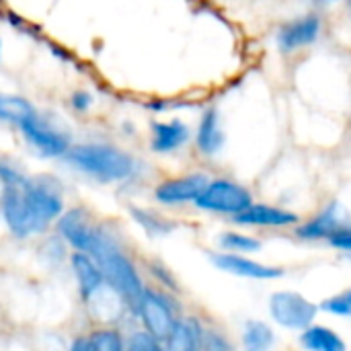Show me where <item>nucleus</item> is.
Listing matches in <instances>:
<instances>
[{"instance_id": "12", "label": "nucleus", "mask_w": 351, "mask_h": 351, "mask_svg": "<svg viewBox=\"0 0 351 351\" xmlns=\"http://www.w3.org/2000/svg\"><path fill=\"white\" fill-rule=\"evenodd\" d=\"M346 228H350V222L343 216L341 208L337 204H333L331 208H327L325 212H321L313 220L300 224L296 234L300 239H311V241H315V239H329L331 241L335 234H339Z\"/></svg>"}, {"instance_id": "24", "label": "nucleus", "mask_w": 351, "mask_h": 351, "mask_svg": "<svg viewBox=\"0 0 351 351\" xmlns=\"http://www.w3.org/2000/svg\"><path fill=\"white\" fill-rule=\"evenodd\" d=\"M132 214H134L136 222L142 224L150 234H165V232H169V230L173 228L165 218H160V216H156V214H152V212H146V210H132Z\"/></svg>"}, {"instance_id": "25", "label": "nucleus", "mask_w": 351, "mask_h": 351, "mask_svg": "<svg viewBox=\"0 0 351 351\" xmlns=\"http://www.w3.org/2000/svg\"><path fill=\"white\" fill-rule=\"evenodd\" d=\"M125 351H165L160 346V339H156L154 335H150L148 331H136L128 346Z\"/></svg>"}, {"instance_id": "4", "label": "nucleus", "mask_w": 351, "mask_h": 351, "mask_svg": "<svg viewBox=\"0 0 351 351\" xmlns=\"http://www.w3.org/2000/svg\"><path fill=\"white\" fill-rule=\"evenodd\" d=\"M195 206L206 212H220V214H241L249 206H253V195L241 183L230 179H216L210 181L204 193L195 199Z\"/></svg>"}, {"instance_id": "7", "label": "nucleus", "mask_w": 351, "mask_h": 351, "mask_svg": "<svg viewBox=\"0 0 351 351\" xmlns=\"http://www.w3.org/2000/svg\"><path fill=\"white\" fill-rule=\"evenodd\" d=\"M19 128H21L25 140L41 156H66V152L72 148L70 138L64 132H60L58 128H53L51 123H47L37 113H33L29 119H25Z\"/></svg>"}, {"instance_id": "6", "label": "nucleus", "mask_w": 351, "mask_h": 351, "mask_svg": "<svg viewBox=\"0 0 351 351\" xmlns=\"http://www.w3.org/2000/svg\"><path fill=\"white\" fill-rule=\"evenodd\" d=\"M138 313L144 323V331H148L150 335H154L160 341H167V337L173 333V329L179 321L169 298L156 290H144Z\"/></svg>"}, {"instance_id": "3", "label": "nucleus", "mask_w": 351, "mask_h": 351, "mask_svg": "<svg viewBox=\"0 0 351 351\" xmlns=\"http://www.w3.org/2000/svg\"><path fill=\"white\" fill-rule=\"evenodd\" d=\"M66 162L99 181H123L134 175L136 160L109 144H80L66 152Z\"/></svg>"}, {"instance_id": "22", "label": "nucleus", "mask_w": 351, "mask_h": 351, "mask_svg": "<svg viewBox=\"0 0 351 351\" xmlns=\"http://www.w3.org/2000/svg\"><path fill=\"white\" fill-rule=\"evenodd\" d=\"M220 245L224 249H228L230 253H253V251H259L261 249V243L253 237H247V234H239V232H226L222 234L220 239Z\"/></svg>"}, {"instance_id": "30", "label": "nucleus", "mask_w": 351, "mask_h": 351, "mask_svg": "<svg viewBox=\"0 0 351 351\" xmlns=\"http://www.w3.org/2000/svg\"><path fill=\"white\" fill-rule=\"evenodd\" d=\"M319 2H335V0H319Z\"/></svg>"}, {"instance_id": "1", "label": "nucleus", "mask_w": 351, "mask_h": 351, "mask_svg": "<svg viewBox=\"0 0 351 351\" xmlns=\"http://www.w3.org/2000/svg\"><path fill=\"white\" fill-rule=\"evenodd\" d=\"M0 183L2 218L19 239L43 232L64 212L60 187L49 177L27 179L14 167L0 162Z\"/></svg>"}, {"instance_id": "27", "label": "nucleus", "mask_w": 351, "mask_h": 351, "mask_svg": "<svg viewBox=\"0 0 351 351\" xmlns=\"http://www.w3.org/2000/svg\"><path fill=\"white\" fill-rule=\"evenodd\" d=\"M331 245L337 247V249H343V251H351V226L346 228V230H341L339 234H335L331 239Z\"/></svg>"}, {"instance_id": "14", "label": "nucleus", "mask_w": 351, "mask_h": 351, "mask_svg": "<svg viewBox=\"0 0 351 351\" xmlns=\"http://www.w3.org/2000/svg\"><path fill=\"white\" fill-rule=\"evenodd\" d=\"M72 269H74V276L78 282V292L84 300H88L93 294H97L101 290L105 278H103L101 267L97 265V261L90 255L76 251L72 255Z\"/></svg>"}, {"instance_id": "9", "label": "nucleus", "mask_w": 351, "mask_h": 351, "mask_svg": "<svg viewBox=\"0 0 351 351\" xmlns=\"http://www.w3.org/2000/svg\"><path fill=\"white\" fill-rule=\"evenodd\" d=\"M99 228L101 226L90 222L86 210H80V208L68 210L58 220V230H60L62 239L68 245H72L78 253H88L90 251Z\"/></svg>"}, {"instance_id": "10", "label": "nucleus", "mask_w": 351, "mask_h": 351, "mask_svg": "<svg viewBox=\"0 0 351 351\" xmlns=\"http://www.w3.org/2000/svg\"><path fill=\"white\" fill-rule=\"evenodd\" d=\"M210 179L204 173H193V175H183V177H175V179H167L162 181L156 189H154V197L160 204H185V202H195L204 189L208 187Z\"/></svg>"}, {"instance_id": "29", "label": "nucleus", "mask_w": 351, "mask_h": 351, "mask_svg": "<svg viewBox=\"0 0 351 351\" xmlns=\"http://www.w3.org/2000/svg\"><path fill=\"white\" fill-rule=\"evenodd\" d=\"M70 351H93L90 343H88V337H86V339H76V341L72 343Z\"/></svg>"}, {"instance_id": "2", "label": "nucleus", "mask_w": 351, "mask_h": 351, "mask_svg": "<svg viewBox=\"0 0 351 351\" xmlns=\"http://www.w3.org/2000/svg\"><path fill=\"white\" fill-rule=\"evenodd\" d=\"M86 255H90L97 261V265L103 271L105 282L123 298V302L138 311L146 288L142 284V278H140L136 265L121 251V247L117 245L113 234H109L105 228H99L97 239Z\"/></svg>"}, {"instance_id": "13", "label": "nucleus", "mask_w": 351, "mask_h": 351, "mask_svg": "<svg viewBox=\"0 0 351 351\" xmlns=\"http://www.w3.org/2000/svg\"><path fill=\"white\" fill-rule=\"evenodd\" d=\"M237 224L243 226H267V228H282V226H292L298 222V216L282 210V208H274V206H265V204H253L249 206L245 212L234 216Z\"/></svg>"}, {"instance_id": "21", "label": "nucleus", "mask_w": 351, "mask_h": 351, "mask_svg": "<svg viewBox=\"0 0 351 351\" xmlns=\"http://www.w3.org/2000/svg\"><path fill=\"white\" fill-rule=\"evenodd\" d=\"M93 351H125V341L117 329H97L88 335Z\"/></svg>"}, {"instance_id": "8", "label": "nucleus", "mask_w": 351, "mask_h": 351, "mask_svg": "<svg viewBox=\"0 0 351 351\" xmlns=\"http://www.w3.org/2000/svg\"><path fill=\"white\" fill-rule=\"evenodd\" d=\"M323 23L317 14H304V16H296L288 23H284L278 33H276V45L280 47V51L284 53H292L298 51L311 43H315L321 35Z\"/></svg>"}, {"instance_id": "17", "label": "nucleus", "mask_w": 351, "mask_h": 351, "mask_svg": "<svg viewBox=\"0 0 351 351\" xmlns=\"http://www.w3.org/2000/svg\"><path fill=\"white\" fill-rule=\"evenodd\" d=\"M224 144V132L220 128V115L216 109H208L202 115L199 128H197V148L199 152L212 156L216 154Z\"/></svg>"}, {"instance_id": "28", "label": "nucleus", "mask_w": 351, "mask_h": 351, "mask_svg": "<svg viewBox=\"0 0 351 351\" xmlns=\"http://www.w3.org/2000/svg\"><path fill=\"white\" fill-rule=\"evenodd\" d=\"M90 103H93V99H90L88 93H74V97H72V105H74V109H78V111L88 109Z\"/></svg>"}, {"instance_id": "15", "label": "nucleus", "mask_w": 351, "mask_h": 351, "mask_svg": "<svg viewBox=\"0 0 351 351\" xmlns=\"http://www.w3.org/2000/svg\"><path fill=\"white\" fill-rule=\"evenodd\" d=\"M189 140V128L179 121H156L152 125V150L154 152H175Z\"/></svg>"}, {"instance_id": "26", "label": "nucleus", "mask_w": 351, "mask_h": 351, "mask_svg": "<svg viewBox=\"0 0 351 351\" xmlns=\"http://www.w3.org/2000/svg\"><path fill=\"white\" fill-rule=\"evenodd\" d=\"M323 311L337 315V317H351V290H346L337 296H331L323 302Z\"/></svg>"}, {"instance_id": "5", "label": "nucleus", "mask_w": 351, "mask_h": 351, "mask_svg": "<svg viewBox=\"0 0 351 351\" xmlns=\"http://www.w3.org/2000/svg\"><path fill=\"white\" fill-rule=\"evenodd\" d=\"M317 311V304L298 292H276L269 298V313L274 321L288 329H308Z\"/></svg>"}, {"instance_id": "19", "label": "nucleus", "mask_w": 351, "mask_h": 351, "mask_svg": "<svg viewBox=\"0 0 351 351\" xmlns=\"http://www.w3.org/2000/svg\"><path fill=\"white\" fill-rule=\"evenodd\" d=\"M33 113H35V107L27 99L16 97V95H0V121L21 125Z\"/></svg>"}, {"instance_id": "20", "label": "nucleus", "mask_w": 351, "mask_h": 351, "mask_svg": "<svg viewBox=\"0 0 351 351\" xmlns=\"http://www.w3.org/2000/svg\"><path fill=\"white\" fill-rule=\"evenodd\" d=\"M274 346V331L261 321H249L243 331V350L269 351Z\"/></svg>"}, {"instance_id": "23", "label": "nucleus", "mask_w": 351, "mask_h": 351, "mask_svg": "<svg viewBox=\"0 0 351 351\" xmlns=\"http://www.w3.org/2000/svg\"><path fill=\"white\" fill-rule=\"evenodd\" d=\"M199 351H234L230 339L226 337L224 331L216 327H208L202 333V348Z\"/></svg>"}, {"instance_id": "18", "label": "nucleus", "mask_w": 351, "mask_h": 351, "mask_svg": "<svg viewBox=\"0 0 351 351\" xmlns=\"http://www.w3.org/2000/svg\"><path fill=\"white\" fill-rule=\"evenodd\" d=\"M300 343L306 351H348L343 339L329 327H308L304 329Z\"/></svg>"}, {"instance_id": "16", "label": "nucleus", "mask_w": 351, "mask_h": 351, "mask_svg": "<svg viewBox=\"0 0 351 351\" xmlns=\"http://www.w3.org/2000/svg\"><path fill=\"white\" fill-rule=\"evenodd\" d=\"M204 327L197 319H179L173 333L167 337L165 351H199Z\"/></svg>"}, {"instance_id": "11", "label": "nucleus", "mask_w": 351, "mask_h": 351, "mask_svg": "<svg viewBox=\"0 0 351 351\" xmlns=\"http://www.w3.org/2000/svg\"><path fill=\"white\" fill-rule=\"evenodd\" d=\"M212 263L226 271V274H234V276H241V278H253V280H276V278H282L284 271L280 267H269V265H263V263H257L253 259H247V257H241V255H234V253H220V255H214L212 257Z\"/></svg>"}]
</instances>
